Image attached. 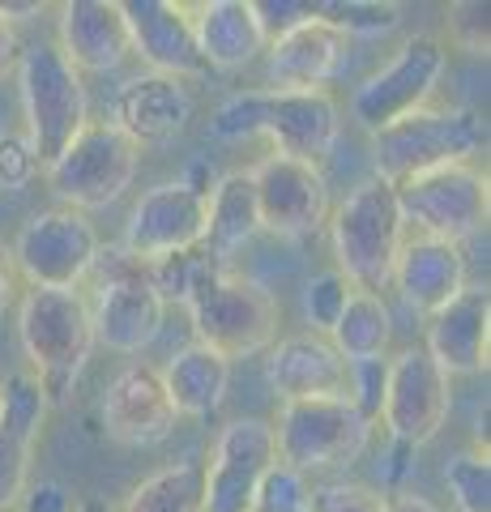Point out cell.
Returning <instances> with one entry per match:
<instances>
[{"mask_svg":"<svg viewBox=\"0 0 491 512\" xmlns=\"http://www.w3.org/2000/svg\"><path fill=\"white\" fill-rule=\"evenodd\" d=\"M312 504V487H308V474H299L291 466H274L265 470L261 487H257V500H252V512H299Z\"/></svg>","mask_w":491,"mask_h":512,"instance_id":"obj_34","label":"cell"},{"mask_svg":"<svg viewBox=\"0 0 491 512\" xmlns=\"http://www.w3.org/2000/svg\"><path fill=\"white\" fill-rule=\"evenodd\" d=\"M269 427H274L278 461L299 474L351 466L372 440V423L351 402H342V397L291 402L278 410V423H269Z\"/></svg>","mask_w":491,"mask_h":512,"instance_id":"obj_9","label":"cell"},{"mask_svg":"<svg viewBox=\"0 0 491 512\" xmlns=\"http://www.w3.org/2000/svg\"><path fill=\"white\" fill-rule=\"evenodd\" d=\"M385 384H389V359L351 363V389H346V402H351L372 427L380 423V406H385Z\"/></svg>","mask_w":491,"mask_h":512,"instance_id":"obj_35","label":"cell"},{"mask_svg":"<svg viewBox=\"0 0 491 512\" xmlns=\"http://www.w3.org/2000/svg\"><path fill=\"white\" fill-rule=\"evenodd\" d=\"M73 512H116V504L99 500V495H86V500H77V504H73Z\"/></svg>","mask_w":491,"mask_h":512,"instance_id":"obj_45","label":"cell"},{"mask_svg":"<svg viewBox=\"0 0 491 512\" xmlns=\"http://www.w3.org/2000/svg\"><path fill=\"white\" fill-rule=\"evenodd\" d=\"M86 282L94 346H107L116 355H141L163 333L167 303L154 291L150 269L137 265L124 248H99V261Z\"/></svg>","mask_w":491,"mask_h":512,"instance_id":"obj_5","label":"cell"},{"mask_svg":"<svg viewBox=\"0 0 491 512\" xmlns=\"http://www.w3.org/2000/svg\"><path fill=\"white\" fill-rule=\"evenodd\" d=\"M99 248L103 239L86 214L69 210V205H52L26 222L9 252L18 265V278H26L30 286L73 291V286H86Z\"/></svg>","mask_w":491,"mask_h":512,"instance_id":"obj_11","label":"cell"},{"mask_svg":"<svg viewBox=\"0 0 491 512\" xmlns=\"http://www.w3.org/2000/svg\"><path fill=\"white\" fill-rule=\"evenodd\" d=\"M274 461V427L265 419L227 423L205 461V512H252L257 487Z\"/></svg>","mask_w":491,"mask_h":512,"instance_id":"obj_16","label":"cell"},{"mask_svg":"<svg viewBox=\"0 0 491 512\" xmlns=\"http://www.w3.org/2000/svg\"><path fill=\"white\" fill-rule=\"evenodd\" d=\"M18 56H22V43H18V30H13L5 18H0V82L18 69Z\"/></svg>","mask_w":491,"mask_h":512,"instance_id":"obj_42","label":"cell"},{"mask_svg":"<svg viewBox=\"0 0 491 512\" xmlns=\"http://www.w3.org/2000/svg\"><path fill=\"white\" fill-rule=\"evenodd\" d=\"M188 320H193V342L218 350L231 363L274 346L278 299L257 278H244L231 265H223L188 299Z\"/></svg>","mask_w":491,"mask_h":512,"instance_id":"obj_7","label":"cell"},{"mask_svg":"<svg viewBox=\"0 0 491 512\" xmlns=\"http://www.w3.org/2000/svg\"><path fill=\"white\" fill-rule=\"evenodd\" d=\"M188 120H193V94L176 77L137 73L112 99V124L137 146L176 137Z\"/></svg>","mask_w":491,"mask_h":512,"instance_id":"obj_25","label":"cell"},{"mask_svg":"<svg viewBox=\"0 0 491 512\" xmlns=\"http://www.w3.org/2000/svg\"><path fill=\"white\" fill-rule=\"evenodd\" d=\"M385 512H445V508H436L427 495H415V491H389L385 495Z\"/></svg>","mask_w":491,"mask_h":512,"instance_id":"obj_43","label":"cell"},{"mask_svg":"<svg viewBox=\"0 0 491 512\" xmlns=\"http://www.w3.org/2000/svg\"><path fill=\"white\" fill-rule=\"evenodd\" d=\"M116 512H205V461H176L154 470Z\"/></svg>","mask_w":491,"mask_h":512,"instance_id":"obj_30","label":"cell"},{"mask_svg":"<svg viewBox=\"0 0 491 512\" xmlns=\"http://www.w3.org/2000/svg\"><path fill=\"white\" fill-rule=\"evenodd\" d=\"M393 286H398L406 308H415L419 316L440 312L470 286L462 244H445L432 235H406L398 265H393Z\"/></svg>","mask_w":491,"mask_h":512,"instance_id":"obj_24","label":"cell"},{"mask_svg":"<svg viewBox=\"0 0 491 512\" xmlns=\"http://www.w3.org/2000/svg\"><path fill=\"white\" fill-rule=\"evenodd\" d=\"M22 512H73V495L60 487V483H30L26 487V495H22V504H18Z\"/></svg>","mask_w":491,"mask_h":512,"instance_id":"obj_40","label":"cell"},{"mask_svg":"<svg viewBox=\"0 0 491 512\" xmlns=\"http://www.w3.org/2000/svg\"><path fill=\"white\" fill-rule=\"evenodd\" d=\"M176 423H180V414L163 389L158 367L129 363L124 372L112 376V384L103 393V427L116 444H129V448L163 444L176 431Z\"/></svg>","mask_w":491,"mask_h":512,"instance_id":"obj_20","label":"cell"},{"mask_svg":"<svg viewBox=\"0 0 491 512\" xmlns=\"http://www.w3.org/2000/svg\"><path fill=\"white\" fill-rule=\"evenodd\" d=\"M188 13H193V35L205 69H244L269 43L252 0H205V5H188Z\"/></svg>","mask_w":491,"mask_h":512,"instance_id":"obj_26","label":"cell"},{"mask_svg":"<svg viewBox=\"0 0 491 512\" xmlns=\"http://www.w3.org/2000/svg\"><path fill=\"white\" fill-rule=\"evenodd\" d=\"M423 350L445 367L449 380L487 372V355H491V291L487 286H466L457 299H449L440 312L427 316Z\"/></svg>","mask_w":491,"mask_h":512,"instance_id":"obj_23","label":"cell"},{"mask_svg":"<svg viewBox=\"0 0 491 512\" xmlns=\"http://www.w3.org/2000/svg\"><path fill=\"white\" fill-rule=\"evenodd\" d=\"M445 64H449L445 43L436 35H415L410 43H402V52L393 56L385 69H376L368 82H359L355 99H351L355 124L368 128V133H380V128H389L393 120L427 107L440 86V77H445Z\"/></svg>","mask_w":491,"mask_h":512,"instance_id":"obj_12","label":"cell"},{"mask_svg":"<svg viewBox=\"0 0 491 512\" xmlns=\"http://www.w3.org/2000/svg\"><path fill=\"white\" fill-rule=\"evenodd\" d=\"M43 5L39 0H0V18H5L9 26L13 22H30V18H39Z\"/></svg>","mask_w":491,"mask_h":512,"instance_id":"obj_44","label":"cell"},{"mask_svg":"<svg viewBox=\"0 0 491 512\" xmlns=\"http://www.w3.org/2000/svg\"><path fill=\"white\" fill-rule=\"evenodd\" d=\"M445 487L457 512H491V461L479 448H466L445 461Z\"/></svg>","mask_w":491,"mask_h":512,"instance_id":"obj_32","label":"cell"},{"mask_svg":"<svg viewBox=\"0 0 491 512\" xmlns=\"http://www.w3.org/2000/svg\"><path fill=\"white\" fill-rule=\"evenodd\" d=\"M47 410L52 406L26 367L0 376V512H18L30 487V466H35Z\"/></svg>","mask_w":491,"mask_h":512,"instance_id":"obj_17","label":"cell"},{"mask_svg":"<svg viewBox=\"0 0 491 512\" xmlns=\"http://www.w3.org/2000/svg\"><path fill=\"white\" fill-rule=\"evenodd\" d=\"M210 133L218 141L269 137L274 154L321 163L338 146L342 111L329 90H244L214 107Z\"/></svg>","mask_w":491,"mask_h":512,"instance_id":"obj_1","label":"cell"},{"mask_svg":"<svg viewBox=\"0 0 491 512\" xmlns=\"http://www.w3.org/2000/svg\"><path fill=\"white\" fill-rule=\"evenodd\" d=\"M312 512H385V495L363 483H325L312 491Z\"/></svg>","mask_w":491,"mask_h":512,"instance_id":"obj_36","label":"cell"},{"mask_svg":"<svg viewBox=\"0 0 491 512\" xmlns=\"http://www.w3.org/2000/svg\"><path fill=\"white\" fill-rule=\"evenodd\" d=\"M351 60V39L325 18H304L265 43V77L269 90H329Z\"/></svg>","mask_w":491,"mask_h":512,"instance_id":"obj_18","label":"cell"},{"mask_svg":"<svg viewBox=\"0 0 491 512\" xmlns=\"http://www.w3.org/2000/svg\"><path fill=\"white\" fill-rule=\"evenodd\" d=\"M252 5H257L265 39H278L282 30H291L304 18H312V9H316V5H304V0H252Z\"/></svg>","mask_w":491,"mask_h":512,"instance_id":"obj_39","label":"cell"},{"mask_svg":"<svg viewBox=\"0 0 491 512\" xmlns=\"http://www.w3.org/2000/svg\"><path fill=\"white\" fill-rule=\"evenodd\" d=\"M248 175H252V192H257L261 231L282 239H304L329 222L334 201H329V180L321 163L265 154L257 167H248Z\"/></svg>","mask_w":491,"mask_h":512,"instance_id":"obj_15","label":"cell"},{"mask_svg":"<svg viewBox=\"0 0 491 512\" xmlns=\"http://www.w3.org/2000/svg\"><path fill=\"white\" fill-rule=\"evenodd\" d=\"M316 18L338 26L346 39H380L402 26V5L393 0H321Z\"/></svg>","mask_w":491,"mask_h":512,"instance_id":"obj_31","label":"cell"},{"mask_svg":"<svg viewBox=\"0 0 491 512\" xmlns=\"http://www.w3.org/2000/svg\"><path fill=\"white\" fill-rule=\"evenodd\" d=\"M137 163H141L137 141L124 137L112 120H86V128L43 167V175L60 197V205L90 214L129 192Z\"/></svg>","mask_w":491,"mask_h":512,"instance_id":"obj_8","label":"cell"},{"mask_svg":"<svg viewBox=\"0 0 491 512\" xmlns=\"http://www.w3.org/2000/svg\"><path fill=\"white\" fill-rule=\"evenodd\" d=\"M158 376H163V389L180 419H205V414H214L227 402V389H231V363L201 342L180 346Z\"/></svg>","mask_w":491,"mask_h":512,"instance_id":"obj_27","label":"cell"},{"mask_svg":"<svg viewBox=\"0 0 491 512\" xmlns=\"http://www.w3.org/2000/svg\"><path fill=\"white\" fill-rule=\"evenodd\" d=\"M329 239H334L338 274L368 295H385L393 286V265L406 244V218L398 205V188L385 180H363L329 210Z\"/></svg>","mask_w":491,"mask_h":512,"instance_id":"obj_3","label":"cell"},{"mask_svg":"<svg viewBox=\"0 0 491 512\" xmlns=\"http://www.w3.org/2000/svg\"><path fill=\"white\" fill-rule=\"evenodd\" d=\"M18 265H13V252L5 248V239H0V316H5V308H13L18 303Z\"/></svg>","mask_w":491,"mask_h":512,"instance_id":"obj_41","label":"cell"},{"mask_svg":"<svg viewBox=\"0 0 491 512\" xmlns=\"http://www.w3.org/2000/svg\"><path fill=\"white\" fill-rule=\"evenodd\" d=\"M261 235V214H257V192H252V175L227 171L218 175L210 188V227H205V252L214 261H231L240 248H248Z\"/></svg>","mask_w":491,"mask_h":512,"instance_id":"obj_28","label":"cell"},{"mask_svg":"<svg viewBox=\"0 0 491 512\" xmlns=\"http://www.w3.org/2000/svg\"><path fill=\"white\" fill-rule=\"evenodd\" d=\"M299 512H312V504H308V508H299Z\"/></svg>","mask_w":491,"mask_h":512,"instance_id":"obj_46","label":"cell"},{"mask_svg":"<svg viewBox=\"0 0 491 512\" xmlns=\"http://www.w3.org/2000/svg\"><path fill=\"white\" fill-rule=\"evenodd\" d=\"M205 227H210V197L184 180H167L141 192L129 222H124V252L137 265H158L167 256L193 252L205 244Z\"/></svg>","mask_w":491,"mask_h":512,"instance_id":"obj_13","label":"cell"},{"mask_svg":"<svg viewBox=\"0 0 491 512\" xmlns=\"http://www.w3.org/2000/svg\"><path fill=\"white\" fill-rule=\"evenodd\" d=\"M120 9L124 26H129V47L133 56L146 60V73L176 77V82L205 73L188 5L180 0H124Z\"/></svg>","mask_w":491,"mask_h":512,"instance_id":"obj_19","label":"cell"},{"mask_svg":"<svg viewBox=\"0 0 491 512\" xmlns=\"http://www.w3.org/2000/svg\"><path fill=\"white\" fill-rule=\"evenodd\" d=\"M487 150V124L470 107H419L372 133V163L376 180L402 188L415 175L453 163H479Z\"/></svg>","mask_w":491,"mask_h":512,"instance_id":"obj_4","label":"cell"},{"mask_svg":"<svg viewBox=\"0 0 491 512\" xmlns=\"http://www.w3.org/2000/svg\"><path fill=\"white\" fill-rule=\"evenodd\" d=\"M18 90H22V120H26L22 137L35 150L39 167H47L90 120L86 82L56 52V43H30L18 56Z\"/></svg>","mask_w":491,"mask_h":512,"instance_id":"obj_6","label":"cell"},{"mask_svg":"<svg viewBox=\"0 0 491 512\" xmlns=\"http://www.w3.org/2000/svg\"><path fill=\"white\" fill-rule=\"evenodd\" d=\"M398 205L415 235H432L445 244H466L491 218V180L479 163H453L415 175L398 188Z\"/></svg>","mask_w":491,"mask_h":512,"instance_id":"obj_10","label":"cell"},{"mask_svg":"<svg viewBox=\"0 0 491 512\" xmlns=\"http://www.w3.org/2000/svg\"><path fill=\"white\" fill-rule=\"evenodd\" d=\"M43 167L22 133H0V188H26Z\"/></svg>","mask_w":491,"mask_h":512,"instance_id":"obj_38","label":"cell"},{"mask_svg":"<svg viewBox=\"0 0 491 512\" xmlns=\"http://www.w3.org/2000/svg\"><path fill=\"white\" fill-rule=\"evenodd\" d=\"M265 380L278 393L282 406L291 402H325V397H342L351 389V363H346L334 342L321 333H291L269 346Z\"/></svg>","mask_w":491,"mask_h":512,"instance_id":"obj_21","label":"cell"},{"mask_svg":"<svg viewBox=\"0 0 491 512\" xmlns=\"http://www.w3.org/2000/svg\"><path fill=\"white\" fill-rule=\"evenodd\" d=\"M453 410V380L445 376L423 346H410L389 359V384H385V406L380 423L389 427L393 444L423 448L440 436Z\"/></svg>","mask_w":491,"mask_h":512,"instance_id":"obj_14","label":"cell"},{"mask_svg":"<svg viewBox=\"0 0 491 512\" xmlns=\"http://www.w3.org/2000/svg\"><path fill=\"white\" fill-rule=\"evenodd\" d=\"M18 342L26 355V372L39 380L47 406H60L94 355L90 299L82 286H73V291L30 286V291H22L18 295Z\"/></svg>","mask_w":491,"mask_h":512,"instance_id":"obj_2","label":"cell"},{"mask_svg":"<svg viewBox=\"0 0 491 512\" xmlns=\"http://www.w3.org/2000/svg\"><path fill=\"white\" fill-rule=\"evenodd\" d=\"M329 342L346 363H368V359H389L393 342V316L385 295L351 291L346 308L338 316V325L329 329Z\"/></svg>","mask_w":491,"mask_h":512,"instance_id":"obj_29","label":"cell"},{"mask_svg":"<svg viewBox=\"0 0 491 512\" xmlns=\"http://www.w3.org/2000/svg\"><path fill=\"white\" fill-rule=\"evenodd\" d=\"M355 286L346 282L338 269H325V274H316L308 286H304V316L312 333H321V338H329V329L338 325V316L346 308V299H351Z\"/></svg>","mask_w":491,"mask_h":512,"instance_id":"obj_33","label":"cell"},{"mask_svg":"<svg viewBox=\"0 0 491 512\" xmlns=\"http://www.w3.org/2000/svg\"><path fill=\"white\" fill-rule=\"evenodd\" d=\"M449 39L470 56H487L491 35H487V5L483 0H457V5H449Z\"/></svg>","mask_w":491,"mask_h":512,"instance_id":"obj_37","label":"cell"},{"mask_svg":"<svg viewBox=\"0 0 491 512\" xmlns=\"http://www.w3.org/2000/svg\"><path fill=\"white\" fill-rule=\"evenodd\" d=\"M56 13V52L82 77L112 73L133 56L120 0H65Z\"/></svg>","mask_w":491,"mask_h":512,"instance_id":"obj_22","label":"cell"}]
</instances>
